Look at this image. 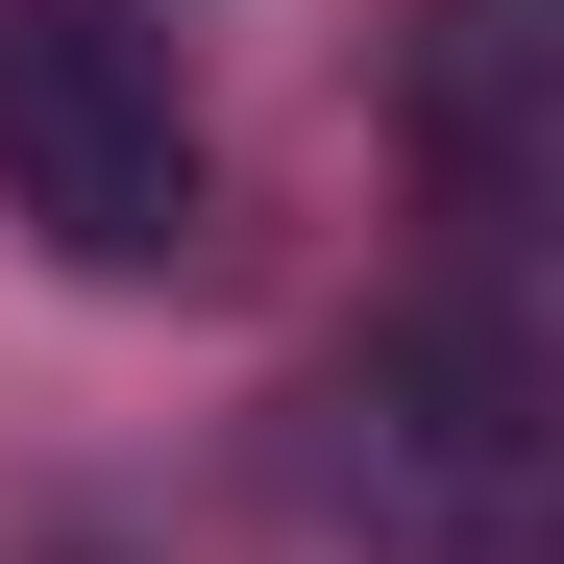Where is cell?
<instances>
[{"instance_id":"6da1fadb","label":"cell","mask_w":564,"mask_h":564,"mask_svg":"<svg viewBox=\"0 0 564 564\" xmlns=\"http://www.w3.org/2000/svg\"><path fill=\"white\" fill-rule=\"evenodd\" d=\"M270 491L319 516V564H564V417H540L516 295H417L344 368H295Z\"/></svg>"},{"instance_id":"7a4b0ae2","label":"cell","mask_w":564,"mask_h":564,"mask_svg":"<svg viewBox=\"0 0 564 564\" xmlns=\"http://www.w3.org/2000/svg\"><path fill=\"white\" fill-rule=\"evenodd\" d=\"M0 221L99 295L221 246V123H197L148 0H0Z\"/></svg>"},{"instance_id":"3957f363","label":"cell","mask_w":564,"mask_h":564,"mask_svg":"<svg viewBox=\"0 0 564 564\" xmlns=\"http://www.w3.org/2000/svg\"><path fill=\"white\" fill-rule=\"evenodd\" d=\"M540 0H442V50H417V148H442V221H466V295H491V270L540 246V197H564V172H540Z\"/></svg>"}]
</instances>
